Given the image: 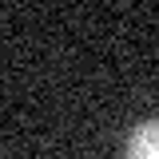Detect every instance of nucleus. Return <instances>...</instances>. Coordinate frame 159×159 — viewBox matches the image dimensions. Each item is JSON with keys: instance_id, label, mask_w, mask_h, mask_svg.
<instances>
[{"instance_id": "f257e3e1", "label": "nucleus", "mask_w": 159, "mask_h": 159, "mask_svg": "<svg viewBox=\"0 0 159 159\" xmlns=\"http://www.w3.org/2000/svg\"><path fill=\"white\" fill-rule=\"evenodd\" d=\"M127 159H159V119H143L127 139Z\"/></svg>"}]
</instances>
